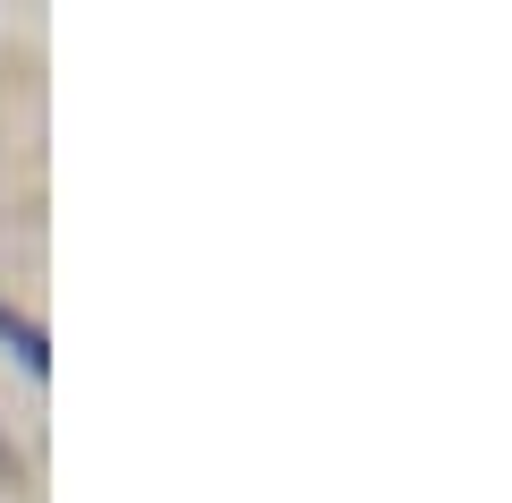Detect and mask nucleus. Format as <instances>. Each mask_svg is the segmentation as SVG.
<instances>
[{"instance_id": "1", "label": "nucleus", "mask_w": 512, "mask_h": 503, "mask_svg": "<svg viewBox=\"0 0 512 503\" xmlns=\"http://www.w3.org/2000/svg\"><path fill=\"white\" fill-rule=\"evenodd\" d=\"M0 350H9V359H18L26 367V376H52V350H43V324L35 316H18V307H9V299H0Z\"/></svg>"}]
</instances>
